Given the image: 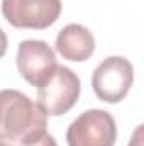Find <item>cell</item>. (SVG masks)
<instances>
[{
  "mask_svg": "<svg viewBox=\"0 0 144 146\" xmlns=\"http://www.w3.org/2000/svg\"><path fill=\"white\" fill-rule=\"evenodd\" d=\"M46 114L26 94L5 88L0 90V138L9 143H20L46 129Z\"/></svg>",
  "mask_w": 144,
  "mask_h": 146,
  "instance_id": "1",
  "label": "cell"
},
{
  "mask_svg": "<svg viewBox=\"0 0 144 146\" xmlns=\"http://www.w3.org/2000/svg\"><path fill=\"white\" fill-rule=\"evenodd\" d=\"M81 92V82L68 66H56L49 78L37 87V106L46 115L58 117L76 104Z\"/></svg>",
  "mask_w": 144,
  "mask_h": 146,
  "instance_id": "2",
  "label": "cell"
},
{
  "mask_svg": "<svg viewBox=\"0 0 144 146\" xmlns=\"http://www.w3.org/2000/svg\"><path fill=\"white\" fill-rule=\"evenodd\" d=\"M132 83L134 66L124 56L105 58L92 75V87L95 95L107 104H119L124 100Z\"/></svg>",
  "mask_w": 144,
  "mask_h": 146,
  "instance_id": "3",
  "label": "cell"
},
{
  "mask_svg": "<svg viewBox=\"0 0 144 146\" xmlns=\"http://www.w3.org/2000/svg\"><path fill=\"white\" fill-rule=\"evenodd\" d=\"M68 146H114L117 126L110 112L90 109L81 112L66 131Z\"/></svg>",
  "mask_w": 144,
  "mask_h": 146,
  "instance_id": "4",
  "label": "cell"
},
{
  "mask_svg": "<svg viewBox=\"0 0 144 146\" xmlns=\"http://www.w3.org/2000/svg\"><path fill=\"white\" fill-rule=\"evenodd\" d=\"M5 21L19 29H46L61 14V0H2Z\"/></svg>",
  "mask_w": 144,
  "mask_h": 146,
  "instance_id": "5",
  "label": "cell"
},
{
  "mask_svg": "<svg viewBox=\"0 0 144 146\" xmlns=\"http://www.w3.org/2000/svg\"><path fill=\"white\" fill-rule=\"evenodd\" d=\"M17 68L20 76L31 85H42L58 66L56 54L46 41L26 39L17 48Z\"/></svg>",
  "mask_w": 144,
  "mask_h": 146,
  "instance_id": "6",
  "label": "cell"
},
{
  "mask_svg": "<svg viewBox=\"0 0 144 146\" xmlns=\"http://www.w3.org/2000/svg\"><path fill=\"white\" fill-rule=\"evenodd\" d=\"M54 46L68 61H87L95 53V37L85 26L68 24L58 33Z\"/></svg>",
  "mask_w": 144,
  "mask_h": 146,
  "instance_id": "7",
  "label": "cell"
},
{
  "mask_svg": "<svg viewBox=\"0 0 144 146\" xmlns=\"http://www.w3.org/2000/svg\"><path fill=\"white\" fill-rule=\"evenodd\" d=\"M19 146H58L56 139L44 129V131H39L36 134L26 138L24 141H20Z\"/></svg>",
  "mask_w": 144,
  "mask_h": 146,
  "instance_id": "8",
  "label": "cell"
},
{
  "mask_svg": "<svg viewBox=\"0 0 144 146\" xmlns=\"http://www.w3.org/2000/svg\"><path fill=\"white\" fill-rule=\"evenodd\" d=\"M143 127L144 126H137L132 138H131V143L129 146H143Z\"/></svg>",
  "mask_w": 144,
  "mask_h": 146,
  "instance_id": "9",
  "label": "cell"
},
{
  "mask_svg": "<svg viewBox=\"0 0 144 146\" xmlns=\"http://www.w3.org/2000/svg\"><path fill=\"white\" fill-rule=\"evenodd\" d=\"M5 53H7V36L0 27V58H3Z\"/></svg>",
  "mask_w": 144,
  "mask_h": 146,
  "instance_id": "10",
  "label": "cell"
},
{
  "mask_svg": "<svg viewBox=\"0 0 144 146\" xmlns=\"http://www.w3.org/2000/svg\"><path fill=\"white\" fill-rule=\"evenodd\" d=\"M0 146H12V143H9V141H5V139L0 138Z\"/></svg>",
  "mask_w": 144,
  "mask_h": 146,
  "instance_id": "11",
  "label": "cell"
}]
</instances>
